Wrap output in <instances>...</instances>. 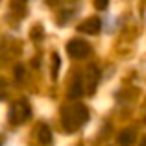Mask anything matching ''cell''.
Listing matches in <instances>:
<instances>
[{
  "instance_id": "obj_10",
  "label": "cell",
  "mask_w": 146,
  "mask_h": 146,
  "mask_svg": "<svg viewBox=\"0 0 146 146\" xmlns=\"http://www.w3.org/2000/svg\"><path fill=\"white\" fill-rule=\"evenodd\" d=\"M15 72H17V80H22V76H24V68L21 67V65H17V68H15Z\"/></svg>"
},
{
  "instance_id": "obj_11",
  "label": "cell",
  "mask_w": 146,
  "mask_h": 146,
  "mask_svg": "<svg viewBox=\"0 0 146 146\" xmlns=\"http://www.w3.org/2000/svg\"><path fill=\"white\" fill-rule=\"evenodd\" d=\"M94 6H96L98 9H106V7H107V2H106V0H104V2H96Z\"/></svg>"
},
{
  "instance_id": "obj_3",
  "label": "cell",
  "mask_w": 146,
  "mask_h": 146,
  "mask_svg": "<svg viewBox=\"0 0 146 146\" xmlns=\"http://www.w3.org/2000/svg\"><path fill=\"white\" fill-rule=\"evenodd\" d=\"M67 52H68V56L74 57V59H83V57L89 56L91 48H89V44H87L85 41L72 39V41H68V44H67Z\"/></svg>"
},
{
  "instance_id": "obj_2",
  "label": "cell",
  "mask_w": 146,
  "mask_h": 146,
  "mask_svg": "<svg viewBox=\"0 0 146 146\" xmlns=\"http://www.w3.org/2000/svg\"><path fill=\"white\" fill-rule=\"evenodd\" d=\"M30 115H32V109H30V104L26 100H19L9 107V122L15 126L26 122L30 118Z\"/></svg>"
},
{
  "instance_id": "obj_4",
  "label": "cell",
  "mask_w": 146,
  "mask_h": 146,
  "mask_svg": "<svg viewBox=\"0 0 146 146\" xmlns=\"http://www.w3.org/2000/svg\"><path fill=\"white\" fill-rule=\"evenodd\" d=\"M78 30L83 32V33H89V35H94V33H98L100 30H102V22H100L98 17H91V19H87V21H83L82 24L78 26Z\"/></svg>"
},
{
  "instance_id": "obj_7",
  "label": "cell",
  "mask_w": 146,
  "mask_h": 146,
  "mask_svg": "<svg viewBox=\"0 0 146 146\" xmlns=\"http://www.w3.org/2000/svg\"><path fill=\"white\" fill-rule=\"evenodd\" d=\"M133 139H135V131H133V129H124V131L118 135V144L120 146H131Z\"/></svg>"
},
{
  "instance_id": "obj_5",
  "label": "cell",
  "mask_w": 146,
  "mask_h": 146,
  "mask_svg": "<svg viewBox=\"0 0 146 146\" xmlns=\"http://www.w3.org/2000/svg\"><path fill=\"white\" fill-rule=\"evenodd\" d=\"M98 80H100V70L96 68V65H89V68H87V91H89V94L94 93Z\"/></svg>"
},
{
  "instance_id": "obj_9",
  "label": "cell",
  "mask_w": 146,
  "mask_h": 146,
  "mask_svg": "<svg viewBox=\"0 0 146 146\" xmlns=\"http://www.w3.org/2000/svg\"><path fill=\"white\" fill-rule=\"evenodd\" d=\"M52 59H54V65H52V78L56 80V78H57V70H59V65H61V57L57 56V54H54Z\"/></svg>"
},
{
  "instance_id": "obj_6",
  "label": "cell",
  "mask_w": 146,
  "mask_h": 146,
  "mask_svg": "<svg viewBox=\"0 0 146 146\" xmlns=\"http://www.w3.org/2000/svg\"><path fill=\"white\" fill-rule=\"evenodd\" d=\"M83 93H85V91H83V85H82V76H76L72 85H70V91H68V98L78 100V98L83 96Z\"/></svg>"
},
{
  "instance_id": "obj_8",
  "label": "cell",
  "mask_w": 146,
  "mask_h": 146,
  "mask_svg": "<svg viewBox=\"0 0 146 146\" xmlns=\"http://www.w3.org/2000/svg\"><path fill=\"white\" fill-rule=\"evenodd\" d=\"M37 131H39V141H41V143H43V144H50V141H52V135H50V129H48V126H44V124H39Z\"/></svg>"
},
{
  "instance_id": "obj_1",
  "label": "cell",
  "mask_w": 146,
  "mask_h": 146,
  "mask_svg": "<svg viewBox=\"0 0 146 146\" xmlns=\"http://www.w3.org/2000/svg\"><path fill=\"white\" fill-rule=\"evenodd\" d=\"M89 120V109L83 104H68L61 109V122L65 131H76Z\"/></svg>"
}]
</instances>
